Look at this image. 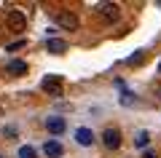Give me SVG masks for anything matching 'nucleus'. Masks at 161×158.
<instances>
[{"instance_id": "nucleus-17", "label": "nucleus", "mask_w": 161, "mask_h": 158, "mask_svg": "<svg viewBox=\"0 0 161 158\" xmlns=\"http://www.w3.org/2000/svg\"><path fill=\"white\" fill-rule=\"evenodd\" d=\"M158 96H161V89H158Z\"/></svg>"}, {"instance_id": "nucleus-16", "label": "nucleus", "mask_w": 161, "mask_h": 158, "mask_svg": "<svg viewBox=\"0 0 161 158\" xmlns=\"http://www.w3.org/2000/svg\"><path fill=\"white\" fill-rule=\"evenodd\" d=\"M158 73H161V64H158Z\"/></svg>"}, {"instance_id": "nucleus-4", "label": "nucleus", "mask_w": 161, "mask_h": 158, "mask_svg": "<svg viewBox=\"0 0 161 158\" xmlns=\"http://www.w3.org/2000/svg\"><path fill=\"white\" fill-rule=\"evenodd\" d=\"M40 86H43V91H46L48 96H59L62 94V80H59V75H46Z\"/></svg>"}, {"instance_id": "nucleus-6", "label": "nucleus", "mask_w": 161, "mask_h": 158, "mask_svg": "<svg viewBox=\"0 0 161 158\" xmlns=\"http://www.w3.org/2000/svg\"><path fill=\"white\" fill-rule=\"evenodd\" d=\"M46 129H48V134H54V137H59V134H64V129H67V123H64V118H48L46 121Z\"/></svg>"}, {"instance_id": "nucleus-10", "label": "nucleus", "mask_w": 161, "mask_h": 158, "mask_svg": "<svg viewBox=\"0 0 161 158\" xmlns=\"http://www.w3.org/2000/svg\"><path fill=\"white\" fill-rule=\"evenodd\" d=\"M46 48L51 51V54H64V51H67V43L59 40V38H48L46 40Z\"/></svg>"}, {"instance_id": "nucleus-14", "label": "nucleus", "mask_w": 161, "mask_h": 158, "mask_svg": "<svg viewBox=\"0 0 161 158\" xmlns=\"http://www.w3.org/2000/svg\"><path fill=\"white\" fill-rule=\"evenodd\" d=\"M22 46H24V40H16V43H8L6 51H16V48H22Z\"/></svg>"}, {"instance_id": "nucleus-15", "label": "nucleus", "mask_w": 161, "mask_h": 158, "mask_svg": "<svg viewBox=\"0 0 161 158\" xmlns=\"http://www.w3.org/2000/svg\"><path fill=\"white\" fill-rule=\"evenodd\" d=\"M142 158H158V155H156L153 150H145V153H142Z\"/></svg>"}, {"instance_id": "nucleus-8", "label": "nucleus", "mask_w": 161, "mask_h": 158, "mask_svg": "<svg viewBox=\"0 0 161 158\" xmlns=\"http://www.w3.org/2000/svg\"><path fill=\"white\" fill-rule=\"evenodd\" d=\"M43 153H46L48 158H59V155H62L64 150H62V145H59L57 139H48L46 145H43Z\"/></svg>"}, {"instance_id": "nucleus-11", "label": "nucleus", "mask_w": 161, "mask_h": 158, "mask_svg": "<svg viewBox=\"0 0 161 158\" xmlns=\"http://www.w3.org/2000/svg\"><path fill=\"white\" fill-rule=\"evenodd\" d=\"M134 145H137V147H148V145H150V134H148V131H137Z\"/></svg>"}, {"instance_id": "nucleus-9", "label": "nucleus", "mask_w": 161, "mask_h": 158, "mask_svg": "<svg viewBox=\"0 0 161 158\" xmlns=\"http://www.w3.org/2000/svg\"><path fill=\"white\" fill-rule=\"evenodd\" d=\"M75 142H78V145H83V147H89V145L94 142L92 129H78V131H75Z\"/></svg>"}, {"instance_id": "nucleus-18", "label": "nucleus", "mask_w": 161, "mask_h": 158, "mask_svg": "<svg viewBox=\"0 0 161 158\" xmlns=\"http://www.w3.org/2000/svg\"><path fill=\"white\" fill-rule=\"evenodd\" d=\"M0 158H3V155H0Z\"/></svg>"}, {"instance_id": "nucleus-3", "label": "nucleus", "mask_w": 161, "mask_h": 158, "mask_svg": "<svg viewBox=\"0 0 161 158\" xmlns=\"http://www.w3.org/2000/svg\"><path fill=\"white\" fill-rule=\"evenodd\" d=\"M102 145L108 147V150H118V147H121V131L113 129V126L105 129V131H102Z\"/></svg>"}, {"instance_id": "nucleus-5", "label": "nucleus", "mask_w": 161, "mask_h": 158, "mask_svg": "<svg viewBox=\"0 0 161 158\" xmlns=\"http://www.w3.org/2000/svg\"><path fill=\"white\" fill-rule=\"evenodd\" d=\"M24 27H27V16H24L22 11H11V14H8V30L22 32Z\"/></svg>"}, {"instance_id": "nucleus-13", "label": "nucleus", "mask_w": 161, "mask_h": 158, "mask_svg": "<svg viewBox=\"0 0 161 158\" xmlns=\"http://www.w3.org/2000/svg\"><path fill=\"white\" fill-rule=\"evenodd\" d=\"M142 57H145V51H137V54L129 59V64H140V62H142Z\"/></svg>"}, {"instance_id": "nucleus-12", "label": "nucleus", "mask_w": 161, "mask_h": 158, "mask_svg": "<svg viewBox=\"0 0 161 158\" xmlns=\"http://www.w3.org/2000/svg\"><path fill=\"white\" fill-rule=\"evenodd\" d=\"M38 153H35V147H30V145H24L22 150H19V158H35Z\"/></svg>"}, {"instance_id": "nucleus-2", "label": "nucleus", "mask_w": 161, "mask_h": 158, "mask_svg": "<svg viewBox=\"0 0 161 158\" xmlns=\"http://www.w3.org/2000/svg\"><path fill=\"white\" fill-rule=\"evenodd\" d=\"M57 24H59L62 30H67V32H75L80 22H78V16H75L73 11H59V14H57Z\"/></svg>"}, {"instance_id": "nucleus-1", "label": "nucleus", "mask_w": 161, "mask_h": 158, "mask_svg": "<svg viewBox=\"0 0 161 158\" xmlns=\"http://www.w3.org/2000/svg\"><path fill=\"white\" fill-rule=\"evenodd\" d=\"M97 11H99V16H102V22H108V24H115L121 19V6H118V3H113V0L99 3Z\"/></svg>"}, {"instance_id": "nucleus-7", "label": "nucleus", "mask_w": 161, "mask_h": 158, "mask_svg": "<svg viewBox=\"0 0 161 158\" xmlns=\"http://www.w3.org/2000/svg\"><path fill=\"white\" fill-rule=\"evenodd\" d=\"M6 73H8V75H24V73H27V62H22V59H14V62L6 64Z\"/></svg>"}]
</instances>
